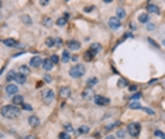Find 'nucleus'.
I'll use <instances>...</instances> for the list:
<instances>
[{"instance_id":"nucleus-14","label":"nucleus","mask_w":165,"mask_h":139,"mask_svg":"<svg viewBox=\"0 0 165 139\" xmlns=\"http://www.w3.org/2000/svg\"><path fill=\"white\" fill-rule=\"evenodd\" d=\"M28 124L31 127H37V125L40 124V120H38L37 115H31V117H28Z\"/></svg>"},{"instance_id":"nucleus-4","label":"nucleus","mask_w":165,"mask_h":139,"mask_svg":"<svg viewBox=\"0 0 165 139\" xmlns=\"http://www.w3.org/2000/svg\"><path fill=\"white\" fill-rule=\"evenodd\" d=\"M54 90L51 89H45L43 90V101L45 104H51L52 101H54Z\"/></svg>"},{"instance_id":"nucleus-32","label":"nucleus","mask_w":165,"mask_h":139,"mask_svg":"<svg viewBox=\"0 0 165 139\" xmlns=\"http://www.w3.org/2000/svg\"><path fill=\"white\" fill-rule=\"evenodd\" d=\"M66 24V20L64 18V17H61V18L57 20V25H65Z\"/></svg>"},{"instance_id":"nucleus-53","label":"nucleus","mask_w":165,"mask_h":139,"mask_svg":"<svg viewBox=\"0 0 165 139\" xmlns=\"http://www.w3.org/2000/svg\"><path fill=\"white\" fill-rule=\"evenodd\" d=\"M0 20H2V16H0Z\"/></svg>"},{"instance_id":"nucleus-2","label":"nucleus","mask_w":165,"mask_h":139,"mask_svg":"<svg viewBox=\"0 0 165 139\" xmlns=\"http://www.w3.org/2000/svg\"><path fill=\"white\" fill-rule=\"evenodd\" d=\"M85 73H86V69H85L83 65H76V66H73V68L69 69V75H71V77H73V79L82 77Z\"/></svg>"},{"instance_id":"nucleus-44","label":"nucleus","mask_w":165,"mask_h":139,"mask_svg":"<svg viewBox=\"0 0 165 139\" xmlns=\"http://www.w3.org/2000/svg\"><path fill=\"white\" fill-rule=\"evenodd\" d=\"M54 41H55V45H61L62 44V41L59 39V38H57V39H54Z\"/></svg>"},{"instance_id":"nucleus-23","label":"nucleus","mask_w":165,"mask_h":139,"mask_svg":"<svg viewBox=\"0 0 165 139\" xmlns=\"http://www.w3.org/2000/svg\"><path fill=\"white\" fill-rule=\"evenodd\" d=\"M148 14H147V13H141V14H140V17H138V21L140 23H147L148 21Z\"/></svg>"},{"instance_id":"nucleus-3","label":"nucleus","mask_w":165,"mask_h":139,"mask_svg":"<svg viewBox=\"0 0 165 139\" xmlns=\"http://www.w3.org/2000/svg\"><path fill=\"white\" fill-rule=\"evenodd\" d=\"M140 129H141V127H140L138 122H131V124H128V127H127L128 134L131 135L133 138L138 136V135H140Z\"/></svg>"},{"instance_id":"nucleus-37","label":"nucleus","mask_w":165,"mask_h":139,"mask_svg":"<svg viewBox=\"0 0 165 139\" xmlns=\"http://www.w3.org/2000/svg\"><path fill=\"white\" fill-rule=\"evenodd\" d=\"M154 135H155V136H158V138H161V139H164V134L161 131H155L154 132Z\"/></svg>"},{"instance_id":"nucleus-46","label":"nucleus","mask_w":165,"mask_h":139,"mask_svg":"<svg viewBox=\"0 0 165 139\" xmlns=\"http://www.w3.org/2000/svg\"><path fill=\"white\" fill-rule=\"evenodd\" d=\"M50 23H51V20L48 18V17H45V18H44V24H50Z\"/></svg>"},{"instance_id":"nucleus-17","label":"nucleus","mask_w":165,"mask_h":139,"mask_svg":"<svg viewBox=\"0 0 165 139\" xmlns=\"http://www.w3.org/2000/svg\"><path fill=\"white\" fill-rule=\"evenodd\" d=\"M97 83H99V80H97L96 77H92V79H89V80H87L86 84H87V87H89V89H92L93 86H96V84H97Z\"/></svg>"},{"instance_id":"nucleus-6","label":"nucleus","mask_w":165,"mask_h":139,"mask_svg":"<svg viewBox=\"0 0 165 139\" xmlns=\"http://www.w3.org/2000/svg\"><path fill=\"white\" fill-rule=\"evenodd\" d=\"M95 103H96L97 105H107V104L110 103V100H109L107 97H103V96H95Z\"/></svg>"},{"instance_id":"nucleus-5","label":"nucleus","mask_w":165,"mask_h":139,"mask_svg":"<svg viewBox=\"0 0 165 139\" xmlns=\"http://www.w3.org/2000/svg\"><path fill=\"white\" fill-rule=\"evenodd\" d=\"M109 27H110L111 30H119L120 28V20H119L117 17H110V18H109Z\"/></svg>"},{"instance_id":"nucleus-43","label":"nucleus","mask_w":165,"mask_h":139,"mask_svg":"<svg viewBox=\"0 0 165 139\" xmlns=\"http://www.w3.org/2000/svg\"><path fill=\"white\" fill-rule=\"evenodd\" d=\"M93 10V6H89V7H85V11L87 13V11H92Z\"/></svg>"},{"instance_id":"nucleus-21","label":"nucleus","mask_w":165,"mask_h":139,"mask_svg":"<svg viewBox=\"0 0 165 139\" xmlns=\"http://www.w3.org/2000/svg\"><path fill=\"white\" fill-rule=\"evenodd\" d=\"M3 44L7 45V47H17V45H19L14 39H3Z\"/></svg>"},{"instance_id":"nucleus-24","label":"nucleus","mask_w":165,"mask_h":139,"mask_svg":"<svg viewBox=\"0 0 165 139\" xmlns=\"http://www.w3.org/2000/svg\"><path fill=\"white\" fill-rule=\"evenodd\" d=\"M90 129H89V127H86V125H82V127L79 128V131H76V134H87Z\"/></svg>"},{"instance_id":"nucleus-18","label":"nucleus","mask_w":165,"mask_h":139,"mask_svg":"<svg viewBox=\"0 0 165 139\" xmlns=\"http://www.w3.org/2000/svg\"><path fill=\"white\" fill-rule=\"evenodd\" d=\"M20 75H23V76L30 75V68L28 66H20Z\"/></svg>"},{"instance_id":"nucleus-35","label":"nucleus","mask_w":165,"mask_h":139,"mask_svg":"<svg viewBox=\"0 0 165 139\" xmlns=\"http://www.w3.org/2000/svg\"><path fill=\"white\" fill-rule=\"evenodd\" d=\"M117 136H119V138H124V136H126V131H124V129H119V131H117Z\"/></svg>"},{"instance_id":"nucleus-42","label":"nucleus","mask_w":165,"mask_h":139,"mask_svg":"<svg viewBox=\"0 0 165 139\" xmlns=\"http://www.w3.org/2000/svg\"><path fill=\"white\" fill-rule=\"evenodd\" d=\"M128 90H130V91H137V86H128Z\"/></svg>"},{"instance_id":"nucleus-29","label":"nucleus","mask_w":165,"mask_h":139,"mask_svg":"<svg viewBox=\"0 0 165 139\" xmlns=\"http://www.w3.org/2000/svg\"><path fill=\"white\" fill-rule=\"evenodd\" d=\"M127 84H128V83H127V80H126V79H120V80H119V87H127Z\"/></svg>"},{"instance_id":"nucleus-25","label":"nucleus","mask_w":165,"mask_h":139,"mask_svg":"<svg viewBox=\"0 0 165 139\" xmlns=\"http://www.w3.org/2000/svg\"><path fill=\"white\" fill-rule=\"evenodd\" d=\"M93 56H95V54H92V52H90V51H87L86 54L83 55V58H85V61H87V62H89V61H92V59H93Z\"/></svg>"},{"instance_id":"nucleus-31","label":"nucleus","mask_w":165,"mask_h":139,"mask_svg":"<svg viewBox=\"0 0 165 139\" xmlns=\"http://www.w3.org/2000/svg\"><path fill=\"white\" fill-rule=\"evenodd\" d=\"M59 139H71V136H69L68 132H61L59 134Z\"/></svg>"},{"instance_id":"nucleus-27","label":"nucleus","mask_w":165,"mask_h":139,"mask_svg":"<svg viewBox=\"0 0 165 139\" xmlns=\"http://www.w3.org/2000/svg\"><path fill=\"white\" fill-rule=\"evenodd\" d=\"M45 44H47V47H54L55 45V41H54V38H47V39H45Z\"/></svg>"},{"instance_id":"nucleus-12","label":"nucleus","mask_w":165,"mask_h":139,"mask_svg":"<svg viewBox=\"0 0 165 139\" xmlns=\"http://www.w3.org/2000/svg\"><path fill=\"white\" fill-rule=\"evenodd\" d=\"M59 96L64 97V98L69 97V96H71V89H69V87H61V90H59Z\"/></svg>"},{"instance_id":"nucleus-8","label":"nucleus","mask_w":165,"mask_h":139,"mask_svg":"<svg viewBox=\"0 0 165 139\" xmlns=\"http://www.w3.org/2000/svg\"><path fill=\"white\" fill-rule=\"evenodd\" d=\"M41 63H43V59L40 56H34V58H31V61H30L31 68H38V66H41Z\"/></svg>"},{"instance_id":"nucleus-26","label":"nucleus","mask_w":165,"mask_h":139,"mask_svg":"<svg viewBox=\"0 0 165 139\" xmlns=\"http://www.w3.org/2000/svg\"><path fill=\"white\" fill-rule=\"evenodd\" d=\"M71 59V55H69V51H64L62 54V62H68Z\"/></svg>"},{"instance_id":"nucleus-38","label":"nucleus","mask_w":165,"mask_h":139,"mask_svg":"<svg viewBox=\"0 0 165 139\" xmlns=\"http://www.w3.org/2000/svg\"><path fill=\"white\" fill-rule=\"evenodd\" d=\"M140 97H141V93H134V94L131 96V100H138Z\"/></svg>"},{"instance_id":"nucleus-39","label":"nucleus","mask_w":165,"mask_h":139,"mask_svg":"<svg viewBox=\"0 0 165 139\" xmlns=\"http://www.w3.org/2000/svg\"><path fill=\"white\" fill-rule=\"evenodd\" d=\"M117 125H119V122H116V124H111V125H107V127H106V129H107V131H110V129H111V128L117 127Z\"/></svg>"},{"instance_id":"nucleus-34","label":"nucleus","mask_w":165,"mask_h":139,"mask_svg":"<svg viewBox=\"0 0 165 139\" xmlns=\"http://www.w3.org/2000/svg\"><path fill=\"white\" fill-rule=\"evenodd\" d=\"M21 105H23V108H24V110H27V111H31V110H33V107H31V104H27V103H23V104H21Z\"/></svg>"},{"instance_id":"nucleus-10","label":"nucleus","mask_w":165,"mask_h":139,"mask_svg":"<svg viewBox=\"0 0 165 139\" xmlns=\"http://www.w3.org/2000/svg\"><path fill=\"white\" fill-rule=\"evenodd\" d=\"M90 52H92V54H99V52L102 51V45L100 44H97V42H95V44H92L90 45V49H89Z\"/></svg>"},{"instance_id":"nucleus-30","label":"nucleus","mask_w":165,"mask_h":139,"mask_svg":"<svg viewBox=\"0 0 165 139\" xmlns=\"http://www.w3.org/2000/svg\"><path fill=\"white\" fill-rule=\"evenodd\" d=\"M128 107H130L131 110H138V108H141V105H140L138 103H130Z\"/></svg>"},{"instance_id":"nucleus-36","label":"nucleus","mask_w":165,"mask_h":139,"mask_svg":"<svg viewBox=\"0 0 165 139\" xmlns=\"http://www.w3.org/2000/svg\"><path fill=\"white\" fill-rule=\"evenodd\" d=\"M65 131H66V132H73L72 125H71V124H66V125H65Z\"/></svg>"},{"instance_id":"nucleus-48","label":"nucleus","mask_w":165,"mask_h":139,"mask_svg":"<svg viewBox=\"0 0 165 139\" xmlns=\"http://www.w3.org/2000/svg\"><path fill=\"white\" fill-rule=\"evenodd\" d=\"M45 82H51V76H45Z\"/></svg>"},{"instance_id":"nucleus-40","label":"nucleus","mask_w":165,"mask_h":139,"mask_svg":"<svg viewBox=\"0 0 165 139\" xmlns=\"http://www.w3.org/2000/svg\"><path fill=\"white\" fill-rule=\"evenodd\" d=\"M141 110H144L145 112H148V114H154V111L150 110V108H147V107H141Z\"/></svg>"},{"instance_id":"nucleus-11","label":"nucleus","mask_w":165,"mask_h":139,"mask_svg":"<svg viewBox=\"0 0 165 139\" xmlns=\"http://www.w3.org/2000/svg\"><path fill=\"white\" fill-rule=\"evenodd\" d=\"M23 103H24L23 96H19V94L13 96V105H21Z\"/></svg>"},{"instance_id":"nucleus-7","label":"nucleus","mask_w":165,"mask_h":139,"mask_svg":"<svg viewBox=\"0 0 165 139\" xmlns=\"http://www.w3.org/2000/svg\"><path fill=\"white\" fill-rule=\"evenodd\" d=\"M6 93H7L9 96H16L17 93H19V86L17 84H7V87H6Z\"/></svg>"},{"instance_id":"nucleus-16","label":"nucleus","mask_w":165,"mask_h":139,"mask_svg":"<svg viewBox=\"0 0 165 139\" xmlns=\"http://www.w3.org/2000/svg\"><path fill=\"white\" fill-rule=\"evenodd\" d=\"M147 10H148L150 13H154V14H157V13H160V9H158V6H155L154 3H150L148 6H147Z\"/></svg>"},{"instance_id":"nucleus-45","label":"nucleus","mask_w":165,"mask_h":139,"mask_svg":"<svg viewBox=\"0 0 165 139\" xmlns=\"http://www.w3.org/2000/svg\"><path fill=\"white\" fill-rule=\"evenodd\" d=\"M40 4H41V6H47V4H48V2H47V0H41Z\"/></svg>"},{"instance_id":"nucleus-22","label":"nucleus","mask_w":165,"mask_h":139,"mask_svg":"<svg viewBox=\"0 0 165 139\" xmlns=\"http://www.w3.org/2000/svg\"><path fill=\"white\" fill-rule=\"evenodd\" d=\"M116 17H117V18H119V20L124 18V17H126V11H124V9L119 7V9H117V16H116Z\"/></svg>"},{"instance_id":"nucleus-20","label":"nucleus","mask_w":165,"mask_h":139,"mask_svg":"<svg viewBox=\"0 0 165 139\" xmlns=\"http://www.w3.org/2000/svg\"><path fill=\"white\" fill-rule=\"evenodd\" d=\"M92 96H93V93H92V90H90V89H86L85 91L82 93V97H83V98H87V100L92 98Z\"/></svg>"},{"instance_id":"nucleus-15","label":"nucleus","mask_w":165,"mask_h":139,"mask_svg":"<svg viewBox=\"0 0 165 139\" xmlns=\"http://www.w3.org/2000/svg\"><path fill=\"white\" fill-rule=\"evenodd\" d=\"M41 66H43V69H45V70H51V69H52V66H54V65L51 63V61H50V59H44V61H43V63H41Z\"/></svg>"},{"instance_id":"nucleus-50","label":"nucleus","mask_w":165,"mask_h":139,"mask_svg":"<svg viewBox=\"0 0 165 139\" xmlns=\"http://www.w3.org/2000/svg\"><path fill=\"white\" fill-rule=\"evenodd\" d=\"M130 28H131V30H135V25H134V24L131 23V24H130Z\"/></svg>"},{"instance_id":"nucleus-33","label":"nucleus","mask_w":165,"mask_h":139,"mask_svg":"<svg viewBox=\"0 0 165 139\" xmlns=\"http://www.w3.org/2000/svg\"><path fill=\"white\" fill-rule=\"evenodd\" d=\"M50 61H51V63H52V65H55V63H58L59 58L57 56V55H52V56H51V59H50Z\"/></svg>"},{"instance_id":"nucleus-41","label":"nucleus","mask_w":165,"mask_h":139,"mask_svg":"<svg viewBox=\"0 0 165 139\" xmlns=\"http://www.w3.org/2000/svg\"><path fill=\"white\" fill-rule=\"evenodd\" d=\"M147 30H148V31L155 30V25H154V24H148V25H147Z\"/></svg>"},{"instance_id":"nucleus-49","label":"nucleus","mask_w":165,"mask_h":139,"mask_svg":"<svg viewBox=\"0 0 165 139\" xmlns=\"http://www.w3.org/2000/svg\"><path fill=\"white\" fill-rule=\"evenodd\" d=\"M69 17H71V16H69V14H68V13H66V14H64V18H65V20H68V18H69Z\"/></svg>"},{"instance_id":"nucleus-47","label":"nucleus","mask_w":165,"mask_h":139,"mask_svg":"<svg viewBox=\"0 0 165 139\" xmlns=\"http://www.w3.org/2000/svg\"><path fill=\"white\" fill-rule=\"evenodd\" d=\"M24 139H37L36 136H34V135H28V136H26Z\"/></svg>"},{"instance_id":"nucleus-13","label":"nucleus","mask_w":165,"mask_h":139,"mask_svg":"<svg viewBox=\"0 0 165 139\" xmlns=\"http://www.w3.org/2000/svg\"><path fill=\"white\" fill-rule=\"evenodd\" d=\"M14 80L19 83V84H24V83L27 82V76H23V75H20V73H16Z\"/></svg>"},{"instance_id":"nucleus-9","label":"nucleus","mask_w":165,"mask_h":139,"mask_svg":"<svg viewBox=\"0 0 165 139\" xmlns=\"http://www.w3.org/2000/svg\"><path fill=\"white\" fill-rule=\"evenodd\" d=\"M68 48L71 51H76V49H79L80 48V44L78 42V41H75V39H71V41H68Z\"/></svg>"},{"instance_id":"nucleus-52","label":"nucleus","mask_w":165,"mask_h":139,"mask_svg":"<svg viewBox=\"0 0 165 139\" xmlns=\"http://www.w3.org/2000/svg\"><path fill=\"white\" fill-rule=\"evenodd\" d=\"M0 7H2V2H0Z\"/></svg>"},{"instance_id":"nucleus-28","label":"nucleus","mask_w":165,"mask_h":139,"mask_svg":"<svg viewBox=\"0 0 165 139\" xmlns=\"http://www.w3.org/2000/svg\"><path fill=\"white\" fill-rule=\"evenodd\" d=\"M14 77H16V72H9L7 73V82H11V80H14Z\"/></svg>"},{"instance_id":"nucleus-51","label":"nucleus","mask_w":165,"mask_h":139,"mask_svg":"<svg viewBox=\"0 0 165 139\" xmlns=\"http://www.w3.org/2000/svg\"><path fill=\"white\" fill-rule=\"evenodd\" d=\"M106 139H116L114 136H111V135H109V136H106Z\"/></svg>"},{"instance_id":"nucleus-19","label":"nucleus","mask_w":165,"mask_h":139,"mask_svg":"<svg viewBox=\"0 0 165 139\" xmlns=\"http://www.w3.org/2000/svg\"><path fill=\"white\" fill-rule=\"evenodd\" d=\"M21 21H23L24 24H27V25H30V24H33V20H31V17H30V16H27V14L21 16Z\"/></svg>"},{"instance_id":"nucleus-1","label":"nucleus","mask_w":165,"mask_h":139,"mask_svg":"<svg viewBox=\"0 0 165 139\" xmlns=\"http://www.w3.org/2000/svg\"><path fill=\"white\" fill-rule=\"evenodd\" d=\"M2 115L9 120H13L20 115V108H17L16 105H4L2 107Z\"/></svg>"}]
</instances>
